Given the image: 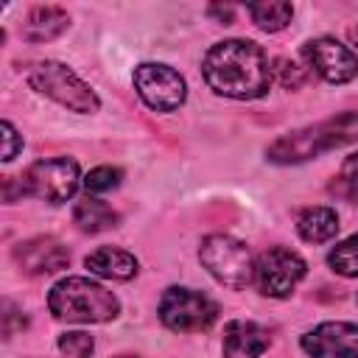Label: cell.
Masks as SVG:
<instances>
[{
    "label": "cell",
    "mask_w": 358,
    "mask_h": 358,
    "mask_svg": "<svg viewBox=\"0 0 358 358\" xmlns=\"http://www.w3.org/2000/svg\"><path fill=\"white\" fill-rule=\"evenodd\" d=\"M14 260L17 266L25 271V274H53V271H62L67 268L70 263V252L67 246H62L56 238L50 235H36V238H28V241H20L14 246Z\"/></svg>",
    "instance_id": "12"
},
{
    "label": "cell",
    "mask_w": 358,
    "mask_h": 358,
    "mask_svg": "<svg viewBox=\"0 0 358 358\" xmlns=\"http://www.w3.org/2000/svg\"><path fill=\"white\" fill-rule=\"evenodd\" d=\"M296 229L308 243H324L338 232V215L330 207H308L296 218Z\"/></svg>",
    "instance_id": "16"
},
{
    "label": "cell",
    "mask_w": 358,
    "mask_h": 358,
    "mask_svg": "<svg viewBox=\"0 0 358 358\" xmlns=\"http://www.w3.org/2000/svg\"><path fill=\"white\" fill-rule=\"evenodd\" d=\"M134 90L137 95L145 101V106L157 109V112H173L185 103L187 87L185 78L159 62H143L134 67Z\"/></svg>",
    "instance_id": "8"
},
{
    "label": "cell",
    "mask_w": 358,
    "mask_h": 358,
    "mask_svg": "<svg viewBox=\"0 0 358 358\" xmlns=\"http://www.w3.org/2000/svg\"><path fill=\"white\" fill-rule=\"evenodd\" d=\"M117 358H134V355H117Z\"/></svg>",
    "instance_id": "27"
},
{
    "label": "cell",
    "mask_w": 358,
    "mask_h": 358,
    "mask_svg": "<svg viewBox=\"0 0 358 358\" xmlns=\"http://www.w3.org/2000/svg\"><path fill=\"white\" fill-rule=\"evenodd\" d=\"M199 260L204 268L227 288H246L255 280V260L243 241L232 235H207L199 246Z\"/></svg>",
    "instance_id": "5"
},
{
    "label": "cell",
    "mask_w": 358,
    "mask_h": 358,
    "mask_svg": "<svg viewBox=\"0 0 358 358\" xmlns=\"http://www.w3.org/2000/svg\"><path fill=\"white\" fill-rule=\"evenodd\" d=\"M302 59L308 70L322 76L327 84H347L358 76V56L347 45L336 42L333 36H319V39L305 42Z\"/></svg>",
    "instance_id": "10"
},
{
    "label": "cell",
    "mask_w": 358,
    "mask_h": 358,
    "mask_svg": "<svg viewBox=\"0 0 358 358\" xmlns=\"http://www.w3.org/2000/svg\"><path fill=\"white\" fill-rule=\"evenodd\" d=\"M246 11H249L252 22L260 31H268V34L282 31L294 17V6L291 3H252V6H246Z\"/></svg>",
    "instance_id": "18"
},
{
    "label": "cell",
    "mask_w": 358,
    "mask_h": 358,
    "mask_svg": "<svg viewBox=\"0 0 358 358\" xmlns=\"http://www.w3.org/2000/svg\"><path fill=\"white\" fill-rule=\"evenodd\" d=\"M70 17L64 8L59 6H36L28 11L25 22H22V39L28 42H50L56 39L62 31H67Z\"/></svg>",
    "instance_id": "14"
},
{
    "label": "cell",
    "mask_w": 358,
    "mask_h": 358,
    "mask_svg": "<svg viewBox=\"0 0 358 358\" xmlns=\"http://www.w3.org/2000/svg\"><path fill=\"white\" fill-rule=\"evenodd\" d=\"M59 350H62L67 358H90L92 350H95V341H92L90 333L76 330V333H64V336L59 338Z\"/></svg>",
    "instance_id": "21"
},
{
    "label": "cell",
    "mask_w": 358,
    "mask_h": 358,
    "mask_svg": "<svg viewBox=\"0 0 358 358\" xmlns=\"http://www.w3.org/2000/svg\"><path fill=\"white\" fill-rule=\"evenodd\" d=\"M48 308L59 322H109L117 316L120 302L101 282L87 277H64L48 294Z\"/></svg>",
    "instance_id": "3"
},
{
    "label": "cell",
    "mask_w": 358,
    "mask_h": 358,
    "mask_svg": "<svg viewBox=\"0 0 358 358\" xmlns=\"http://www.w3.org/2000/svg\"><path fill=\"white\" fill-rule=\"evenodd\" d=\"M341 182L358 196V151L344 159V165H341Z\"/></svg>",
    "instance_id": "24"
},
{
    "label": "cell",
    "mask_w": 358,
    "mask_h": 358,
    "mask_svg": "<svg viewBox=\"0 0 358 358\" xmlns=\"http://www.w3.org/2000/svg\"><path fill=\"white\" fill-rule=\"evenodd\" d=\"M204 81L213 92L235 101L263 98L271 87L274 70L268 67L260 45L249 39H224L215 42L201 62Z\"/></svg>",
    "instance_id": "1"
},
{
    "label": "cell",
    "mask_w": 358,
    "mask_h": 358,
    "mask_svg": "<svg viewBox=\"0 0 358 358\" xmlns=\"http://www.w3.org/2000/svg\"><path fill=\"white\" fill-rule=\"evenodd\" d=\"M268 330L257 322L232 319L224 327V358H260L268 350Z\"/></svg>",
    "instance_id": "13"
},
{
    "label": "cell",
    "mask_w": 358,
    "mask_h": 358,
    "mask_svg": "<svg viewBox=\"0 0 358 358\" xmlns=\"http://www.w3.org/2000/svg\"><path fill=\"white\" fill-rule=\"evenodd\" d=\"M20 182H22V193L25 196H36V199H45L50 204H62V201L76 196L78 182H81V171H78L76 159L53 157V159L34 162L20 176Z\"/></svg>",
    "instance_id": "6"
},
{
    "label": "cell",
    "mask_w": 358,
    "mask_h": 358,
    "mask_svg": "<svg viewBox=\"0 0 358 358\" xmlns=\"http://www.w3.org/2000/svg\"><path fill=\"white\" fill-rule=\"evenodd\" d=\"M347 36H350V42H352V45L358 48V25H352V28L347 31Z\"/></svg>",
    "instance_id": "26"
},
{
    "label": "cell",
    "mask_w": 358,
    "mask_h": 358,
    "mask_svg": "<svg viewBox=\"0 0 358 358\" xmlns=\"http://www.w3.org/2000/svg\"><path fill=\"white\" fill-rule=\"evenodd\" d=\"M0 129H3V159L6 162H11L14 157H17V151H20V134H17V129L8 123V120H3L0 123Z\"/></svg>",
    "instance_id": "23"
},
{
    "label": "cell",
    "mask_w": 358,
    "mask_h": 358,
    "mask_svg": "<svg viewBox=\"0 0 358 358\" xmlns=\"http://www.w3.org/2000/svg\"><path fill=\"white\" fill-rule=\"evenodd\" d=\"M299 344L310 358H358V324L322 322L308 330Z\"/></svg>",
    "instance_id": "11"
},
{
    "label": "cell",
    "mask_w": 358,
    "mask_h": 358,
    "mask_svg": "<svg viewBox=\"0 0 358 358\" xmlns=\"http://www.w3.org/2000/svg\"><path fill=\"white\" fill-rule=\"evenodd\" d=\"M358 140V112H341L333 115L322 123L288 131L282 137H277L268 145V159L280 162V165H294V162H305L310 157H319L330 148H341Z\"/></svg>",
    "instance_id": "2"
},
{
    "label": "cell",
    "mask_w": 358,
    "mask_h": 358,
    "mask_svg": "<svg viewBox=\"0 0 358 358\" xmlns=\"http://www.w3.org/2000/svg\"><path fill=\"white\" fill-rule=\"evenodd\" d=\"M271 70L277 73L280 84H282V87H288V90L299 87V84L305 81V76H308V64L302 67V64H296V62H288V59H277Z\"/></svg>",
    "instance_id": "22"
},
{
    "label": "cell",
    "mask_w": 358,
    "mask_h": 358,
    "mask_svg": "<svg viewBox=\"0 0 358 358\" xmlns=\"http://www.w3.org/2000/svg\"><path fill=\"white\" fill-rule=\"evenodd\" d=\"M302 277H305V260L285 246H271L255 260V285L266 296L274 299L288 296Z\"/></svg>",
    "instance_id": "9"
},
{
    "label": "cell",
    "mask_w": 358,
    "mask_h": 358,
    "mask_svg": "<svg viewBox=\"0 0 358 358\" xmlns=\"http://www.w3.org/2000/svg\"><path fill=\"white\" fill-rule=\"evenodd\" d=\"M327 263L341 277H358V232L350 235L347 241L336 243L327 255Z\"/></svg>",
    "instance_id": "19"
},
{
    "label": "cell",
    "mask_w": 358,
    "mask_h": 358,
    "mask_svg": "<svg viewBox=\"0 0 358 358\" xmlns=\"http://www.w3.org/2000/svg\"><path fill=\"white\" fill-rule=\"evenodd\" d=\"M84 266L103 280H131L137 274V257L115 246L95 249L92 255L84 257Z\"/></svg>",
    "instance_id": "15"
},
{
    "label": "cell",
    "mask_w": 358,
    "mask_h": 358,
    "mask_svg": "<svg viewBox=\"0 0 358 358\" xmlns=\"http://www.w3.org/2000/svg\"><path fill=\"white\" fill-rule=\"evenodd\" d=\"M218 319V305L193 288H168L159 299V322L173 333L207 330Z\"/></svg>",
    "instance_id": "7"
},
{
    "label": "cell",
    "mask_w": 358,
    "mask_h": 358,
    "mask_svg": "<svg viewBox=\"0 0 358 358\" xmlns=\"http://www.w3.org/2000/svg\"><path fill=\"white\" fill-rule=\"evenodd\" d=\"M120 171L112 168V165H98L92 168L87 176H84V187L87 193H106V190H115L120 185Z\"/></svg>",
    "instance_id": "20"
},
{
    "label": "cell",
    "mask_w": 358,
    "mask_h": 358,
    "mask_svg": "<svg viewBox=\"0 0 358 358\" xmlns=\"http://www.w3.org/2000/svg\"><path fill=\"white\" fill-rule=\"evenodd\" d=\"M28 84L39 95H45V98L56 101L59 106H64L70 112H78V115H92L101 106V101L90 90V84H84L62 62H36L28 70Z\"/></svg>",
    "instance_id": "4"
},
{
    "label": "cell",
    "mask_w": 358,
    "mask_h": 358,
    "mask_svg": "<svg viewBox=\"0 0 358 358\" xmlns=\"http://www.w3.org/2000/svg\"><path fill=\"white\" fill-rule=\"evenodd\" d=\"M210 14H213V17H218L224 25H229V22H232L235 8H232V6H210Z\"/></svg>",
    "instance_id": "25"
},
{
    "label": "cell",
    "mask_w": 358,
    "mask_h": 358,
    "mask_svg": "<svg viewBox=\"0 0 358 358\" xmlns=\"http://www.w3.org/2000/svg\"><path fill=\"white\" fill-rule=\"evenodd\" d=\"M73 221L78 224L81 232H103V229H112V227L117 224V213H115L106 201H101V199H95V196L87 193V196L76 204Z\"/></svg>",
    "instance_id": "17"
}]
</instances>
